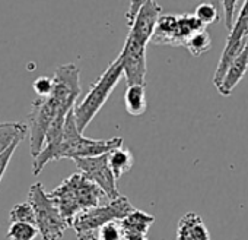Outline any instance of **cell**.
I'll return each instance as SVG.
<instances>
[{
	"label": "cell",
	"mask_w": 248,
	"mask_h": 240,
	"mask_svg": "<svg viewBox=\"0 0 248 240\" xmlns=\"http://www.w3.org/2000/svg\"><path fill=\"white\" fill-rule=\"evenodd\" d=\"M53 81V92L48 97L37 98L28 114L30 151L34 158L43 151L47 132L53 122L67 119L82 92L80 70L75 63L57 66Z\"/></svg>",
	"instance_id": "cell-1"
},
{
	"label": "cell",
	"mask_w": 248,
	"mask_h": 240,
	"mask_svg": "<svg viewBox=\"0 0 248 240\" xmlns=\"http://www.w3.org/2000/svg\"><path fill=\"white\" fill-rule=\"evenodd\" d=\"M50 196L69 224L78 214L111 201L98 185L91 182L80 171L64 179L50 192Z\"/></svg>",
	"instance_id": "cell-2"
},
{
	"label": "cell",
	"mask_w": 248,
	"mask_h": 240,
	"mask_svg": "<svg viewBox=\"0 0 248 240\" xmlns=\"http://www.w3.org/2000/svg\"><path fill=\"white\" fill-rule=\"evenodd\" d=\"M123 147V138H111V139H89L85 138L83 134L79 131L75 108L69 113L64 125L63 139L60 145L53 151L50 161H57L62 158L78 160V158H89L98 157L104 154H109L111 151Z\"/></svg>",
	"instance_id": "cell-3"
},
{
	"label": "cell",
	"mask_w": 248,
	"mask_h": 240,
	"mask_svg": "<svg viewBox=\"0 0 248 240\" xmlns=\"http://www.w3.org/2000/svg\"><path fill=\"white\" fill-rule=\"evenodd\" d=\"M124 76L123 63L121 59L117 56L109 66L102 72V75L91 85L86 95L82 98L80 103L75 105V117L79 131L83 134L85 129L89 126V123L93 120V117L99 113V110L104 107L112 91L115 89L120 79Z\"/></svg>",
	"instance_id": "cell-4"
},
{
	"label": "cell",
	"mask_w": 248,
	"mask_h": 240,
	"mask_svg": "<svg viewBox=\"0 0 248 240\" xmlns=\"http://www.w3.org/2000/svg\"><path fill=\"white\" fill-rule=\"evenodd\" d=\"M28 202L35 212V225L43 240H60L64 231L70 227L67 220L62 215L59 206L46 192L43 183L37 182L30 188Z\"/></svg>",
	"instance_id": "cell-5"
},
{
	"label": "cell",
	"mask_w": 248,
	"mask_h": 240,
	"mask_svg": "<svg viewBox=\"0 0 248 240\" xmlns=\"http://www.w3.org/2000/svg\"><path fill=\"white\" fill-rule=\"evenodd\" d=\"M133 209L135 206L132 205V202L126 196L120 195L118 198L111 199L99 206H95V208H91L78 214L72 220L70 227L76 231V234L85 233V231H96L107 223L121 221Z\"/></svg>",
	"instance_id": "cell-6"
},
{
	"label": "cell",
	"mask_w": 248,
	"mask_h": 240,
	"mask_svg": "<svg viewBox=\"0 0 248 240\" xmlns=\"http://www.w3.org/2000/svg\"><path fill=\"white\" fill-rule=\"evenodd\" d=\"M75 164L82 174H85L91 182H93L104 190L108 199H115L120 196L117 179L109 167L108 154L89 158H78L75 160Z\"/></svg>",
	"instance_id": "cell-7"
},
{
	"label": "cell",
	"mask_w": 248,
	"mask_h": 240,
	"mask_svg": "<svg viewBox=\"0 0 248 240\" xmlns=\"http://www.w3.org/2000/svg\"><path fill=\"white\" fill-rule=\"evenodd\" d=\"M118 57L123 63L124 78H126L127 86L146 85V44H142L127 35Z\"/></svg>",
	"instance_id": "cell-8"
},
{
	"label": "cell",
	"mask_w": 248,
	"mask_h": 240,
	"mask_svg": "<svg viewBox=\"0 0 248 240\" xmlns=\"http://www.w3.org/2000/svg\"><path fill=\"white\" fill-rule=\"evenodd\" d=\"M162 15H164L162 8L158 5L156 0H149V2H146L142 6V9L136 15L135 21L129 25V28H130L129 37L148 46V43L152 40V37L155 34L156 25Z\"/></svg>",
	"instance_id": "cell-9"
},
{
	"label": "cell",
	"mask_w": 248,
	"mask_h": 240,
	"mask_svg": "<svg viewBox=\"0 0 248 240\" xmlns=\"http://www.w3.org/2000/svg\"><path fill=\"white\" fill-rule=\"evenodd\" d=\"M247 44H248V43H247V38H245V37H242L239 33H236V31H233V30L229 31V35H228V38H226L225 49H223V51H222L220 60H219L217 68H216L215 75H213V85H215L216 88L222 84V81H223V78H225V75H226L229 66H231V65L233 63V60L242 53V50L245 49Z\"/></svg>",
	"instance_id": "cell-10"
},
{
	"label": "cell",
	"mask_w": 248,
	"mask_h": 240,
	"mask_svg": "<svg viewBox=\"0 0 248 240\" xmlns=\"http://www.w3.org/2000/svg\"><path fill=\"white\" fill-rule=\"evenodd\" d=\"M177 240H210V233L197 212H186L180 218Z\"/></svg>",
	"instance_id": "cell-11"
},
{
	"label": "cell",
	"mask_w": 248,
	"mask_h": 240,
	"mask_svg": "<svg viewBox=\"0 0 248 240\" xmlns=\"http://www.w3.org/2000/svg\"><path fill=\"white\" fill-rule=\"evenodd\" d=\"M151 41L158 46H184L178 27V15H162Z\"/></svg>",
	"instance_id": "cell-12"
},
{
	"label": "cell",
	"mask_w": 248,
	"mask_h": 240,
	"mask_svg": "<svg viewBox=\"0 0 248 240\" xmlns=\"http://www.w3.org/2000/svg\"><path fill=\"white\" fill-rule=\"evenodd\" d=\"M247 70H248V44L245 46L242 53L233 60V63L229 66L222 84L216 88L219 91V94L223 97L231 95L232 91L235 89V86L241 82V79L247 73Z\"/></svg>",
	"instance_id": "cell-13"
},
{
	"label": "cell",
	"mask_w": 248,
	"mask_h": 240,
	"mask_svg": "<svg viewBox=\"0 0 248 240\" xmlns=\"http://www.w3.org/2000/svg\"><path fill=\"white\" fill-rule=\"evenodd\" d=\"M120 223H121L124 234H145V236H148L151 225L155 223V217L145 212V211L135 208L126 218H123Z\"/></svg>",
	"instance_id": "cell-14"
},
{
	"label": "cell",
	"mask_w": 248,
	"mask_h": 240,
	"mask_svg": "<svg viewBox=\"0 0 248 240\" xmlns=\"http://www.w3.org/2000/svg\"><path fill=\"white\" fill-rule=\"evenodd\" d=\"M30 134L28 123L5 122L0 123V154L5 153L16 141H24Z\"/></svg>",
	"instance_id": "cell-15"
},
{
	"label": "cell",
	"mask_w": 248,
	"mask_h": 240,
	"mask_svg": "<svg viewBox=\"0 0 248 240\" xmlns=\"http://www.w3.org/2000/svg\"><path fill=\"white\" fill-rule=\"evenodd\" d=\"M124 104L126 110L132 116H140L148 108V100H146V89L145 85H130L124 94Z\"/></svg>",
	"instance_id": "cell-16"
},
{
	"label": "cell",
	"mask_w": 248,
	"mask_h": 240,
	"mask_svg": "<svg viewBox=\"0 0 248 240\" xmlns=\"http://www.w3.org/2000/svg\"><path fill=\"white\" fill-rule=\"evenodd\" d=\"M108 161H109V167H111L117 180L121 176L129 173L133 169V163H135L133 154L124 147H120V148L111 151L108 154Z\"/></svg>",
	"instance_id": "cell-17"
},
{
	"label": "cell",
	"mask_w": 248,
	"mask_h": 240,
	"mask_svg": "<svg viewBox=\"0 0 248 240\" xmlns=\"http://www.w3.org/2000/svg\"><path fill=\"white\" fill-rule=\"evenodd\" d=\"M184 47H186V49L191 53V56H194V57L207 53V51L210 50V47H212V38H210L207 30L204 28V30L199 31V33L193 34V35L187 40V43H186Z\"/></svg>",
	"instance_id": "cell-18"
},
{
	"label": "cell",
	"mask_w": 248,
	"mask_h": 240,
	"mask_svg": "<svg viewBox=\"0 0 248 240\" xmlns=\"http://www.w3.org/2000/svg\"><path fill=\"white\" fill-rule=\"evenodd\" d=\"M40 234L37 225L28 223H12L6 237L9 240H34Z\"/></svg>",
	"instance_id": "cell-19"
},
{
	"label": "cell",
	"mask_w": 248,
	"mask_h": 240,
	"mask_svg": "<svg viewBox=\"0 0 248 240\" xmlns=\"http://www.w3.org/2000/svg\"><path fill=\"white\" fill-rule=\"evenodd\" d=\"M9 218H11L12 223H28V224L35 225V212H34L32 205L28 201L16 204L11 209Z\"/></svg>",
	"instance_id": "cell-20"
},
{
	"label": "cell",
	"mask_w": 248,
	"mask_h": 240,
	"mask_svg": "<svg viewBox=\"0 0 248 240\" xmlns=\"http://www.w3.org/2000/svg\"><path fill=\"white\" fill-rule=\"evenodd\" d=\"M194 17L206 27L210 24H216L220 21V15H219V9H216L212 3H202L196 8L194 11Z\"/></svg>",
	"instance_id": "cell-21"
},
{
	"label": "cell",
	"mask_w": 248,
	"mask_h": 240,
	"mask_svg": "<svg viewBox=\"0 0 248 240\" xmlns=\"http://www.w3.org/2000/svg\"><path fill=\"white\" fill-rule=\"evenodd\" d=\"M99 240H124V231L120 221H111L96 230Z\"/></svg>",
	"instance_id": "cell-22"
},
{
	"label": "cell",
	"mask_w": 248,
	"mask_h": 240,
	"mask_svg": "<svg viewBox=\"0 0 248 240\" xmlns=\"http://www.w3.org/2000/svg\"><path fill=\"white\" fill-rule=\"evenodd\" d=\"M239 0H222V8H223V21L228 31L233 28L235 24V8Z\"/></svg>",
	"instance_id": "cell-23"
},
{
	"label": "cell",
	"mask_w": 248,
	"mask_h": 240,
	"mask_svg": "<svg viewBox=\"0 0 248 240\" xmlns=\"http://www.w3.org/2000/svg\"><path fill=\"white\" fill-rule=\"evenodd\" d=\"M54 81L48 76H40L34 81V91L38 94V97H48L53 92Z\"/></svg>",
	"instance_id": "cell-24"
},
{
	"label": "cell",
	"mask_w": 248,
	"mask_h": 240,
	"mask_svg": "<svg viewBox=\"0 0 248 240\" xmlns=\"http://www.w3.org/2000/svg\"><path fill=\"white\" fill-rule=\"evenodd\" d=\"M146 2H149V0H130L129 11H127V14H126L127 25H130V24H132V22L135 21L136 15L139 14V11L142 9V6H143V5H145Z\"/></svg>",
	"instance_id": "cell-25"
},
{
	"label": "cell",
	"mask_w": 248,
	"mask_h": 240,
	"mask_svg": "<svg viewBox=\"0 0 248 240\" xmlns=\"http://www.w3.org/2000/svg\"><path fill=\"white\" fill-rule=\"evenodd\" d=\"M232 30H236L238 33H241L247 38L248 37V17H245V18H236Z\"/></svg>",
	"instance_id": "cell-26"
},
{
	"label": "cell",
	"mask_w": 248,
	"mask_h": 240,
	"mask_svg": "<svg viewBox=\"0 0 248 240\" xmlns=\"http://www.w3.org/2000/svg\"><path fill=\"white\" fill-rule=\"evenodd\" d=\"M78 240H99L96 231H85L78 234Z\"/></svg>",
	"instance_id": "cell-27"
},
{
	"label": "cell",
	"mask_w": 248,
	"mask_h": 240,
	"mask_svg": "<svg viewBox=\"0 0 248 240\" xmlns=\"http://www.w3.org/2000/svg\"><path fill=\"white\" fill-rule=\"evenodd\" d=\"M124 240H149L145 234H124Z\"/></svg>",
	"instance_id": "cell-28"
},
{
	"label": "cell",
	"mask_w": 248,
	"mask_h": 240,
	"mask_svg": "<svg viewBox=\"0 0 248 240\" xmlns=\"http://www.w3.org/2000/svg\"><path fill=\"white\" fill-rule=\"evenodd\" d=\"M245 17H248V0H245V2H244L242 8H241V11H239L238 18H245Z\"/></svg>",
	"instance_id": "cell-29"
},
{
	"label": "cell",
	"mask_w": 248,
	"mask_h": 240,
	"mask_svg": "<svg viewBox=\"0 0 248 240\" xmlns=\"http://www.w3.org/2000/svg\"><path fill=\"white\" fill-rule=\"evenodd\" d=\"M209 3H212L216 9L222 8V0H209Z\"/></svg>",
	"instance_id": "cell-30"
}]
</instances>
